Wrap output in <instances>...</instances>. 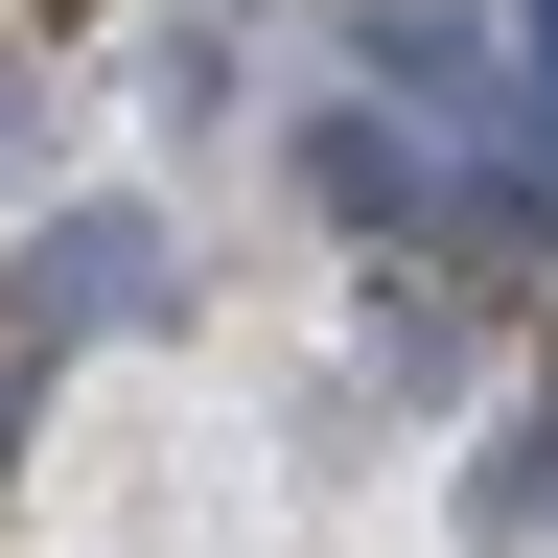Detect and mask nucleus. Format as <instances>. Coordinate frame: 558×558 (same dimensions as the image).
<instances>
[{
  "label": "nucleus",
  "mask_w": 558,
  "mask_h": 558,
  "mask_svg": "<svg viewBox=\"0 0 558 558\" xmlns=\"http://www.w3.org/2000/svg\"><path fill=\"white\" fill-rule=\"evenodd\" d=\"M24 396H47V373H24V349H0V465H24Z\"/></svg>",
  "instance_id": "3"
},
{
  "label": "nucleus",
  "mask_w": 558,
  "mask_h": 558,
  "mask_svg": "<svg viewBox=\"0 0 558 558\" xmlns=\"http://www.w3.org/2000/svg\"><path fill=\"white\" fill-rule=\"evenodd\" d=\"M303 186H326V209H373V233H396V209H418V140H396V117H326V140H303Z\"/></svg>",
  "instance_id": "2"
},
{
  "label": "nucleus",
  "mask_w": 558,
  "mask_h": 558,
  "mask_svg": "<svg viewBox=\"0 0 558 558\" xmlns=\"http://www.w3.org/2000/svg\"><path fill=\"white\" fill-rule=\"evenodd\" d=\"M512 47H535V94H558V0H512Z\"/></svg>",
  "instance_id": "4"
},
{
  "label": "nucleus",
  "mask_w": 558,
  "mask_h": 558,
  "mask_svg": "<svg viewBox=\"0 0 558 558\" xmlns=\"http://www.w3.org/2000/svg\"><path fill=\"white\" fill-rule=\"evenodd\" d=\"M140 279H163V233H140V209H70V233L24 256V326H117Z\"/></svg>",
  "instance_id": "1"
}]
</instances>
